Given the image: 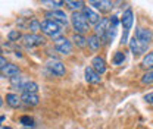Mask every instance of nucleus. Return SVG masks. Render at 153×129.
Instances as JSON below:
<instances>
[{
	"label": "nucleus",
	"instance_id": "1",
	"mask_svg": "<svg viewBox=\"0 0 153 129\" xmlns=\"http://www.w3.org/2000/svg\"><path fill=\"white\" fill-rule=\"evenodd\" d=\"M71 24L75 29V34H85L88 31V22L85 16L82 15V12H74L71 15Z\"/></svg>",
	"mask_w": 153,
	"mask_h": 129
},
{
	"label": "nucleus",
	"instance_id": "2",
	"mask_svg": "<svg viewBox=\"0 0 153 129\" xmlns=\"http://www.w3.org/2000/svg\"><path fill=\"white\" fill-rule=\"evenodd\" d=\"M41 31H43L46 35H49V37L57 38V37H60L62 28H60V25L56 24L55 21H52V19H44V21H41Z\"/></svg>",
	"mask_w": 153,
	"mask_h": 129
},
{
	"label": "nucleus",
	"instance_id": "3",
	"mask_svg": "<svg viewBox=\"0 0 153 129\" xmlns=\"http://www.w3.org/2000/svg\"><path fill=\"white\" fill-rule=\"evenodd\" d=\"M121 24L124 27V35H122V44H125L128 41V34H130V29L134 24V13L131 9H127L124 13H122V18H121Z\"/></svg>",
	"mask_w": 153,
	"mask_h": 129
},
{
	"label": "nucleus",
	"instance_id": "4",
	"mask_svg": "<svg viewBox=\"0 0 153 129\" xmlns=\"http://www.w3.org/2000/svg\"><path fill=\"white\" fill-rule=\"evenodd\" d=\"M22 44L25 46V47H28V49H33V47H40V46H43L44 44V38L41 37V35H38V34H24L22 35Z\"/></svg>",
	"mask_w": 153,
	"mask_h": 129
},
{
	"label": "nucleus",
	"instance_id": "5",
	"mask_svg": "<svg viewBox=\"0 0 153 129\" xmlns=\"http://www.w3.org/2000/svg\"><path fill=\"white\" fill-rule=\"evenodd\" d=\"M55 49L60 55H69L72 52V43L65 37L55 38Z\"/></svg>",
	"mask_w": 153,
	"mask_h": 129
},
{
	"label": "nucleus",
	"instance_id": "6",
	"mask_svg": "<svg viewBox=\"0 0 153 129\" xmlns=\"http://www.w3.org/2000/svg\"><path fill=\"white\" fill-rule=\"evenodd\" d=\"M46 18L55 21V22L59 24L60 27H66L68 22H69V21H68V16H66V13H65L63 10H59V9H55V10L47 12V13H46Z\"/></svg>",
	"mask_w": 153,
	"mask_h": 129
},
{
	"label": "nucleus",
	"instance_id": "7",
	"mask_svg": "<svg viewBox=\"0 0 153 129\" xmlns=\"http://www.w3.org/2000/svg\"><path fill=\"white\" fill-rule=\"evenodd\" d=\"M47 68H49V71L52 74L56 75V76H63L66 74V68L59 59H50L47 62Z\"/></svg>",
	"mask_w": 153,
	"mask_h": 129
},
{
	"label": "nucleus",
	"instance_id": "8",
	"mask_svg": "<svg viewBox=\"0 0 153 129\" xmlns=\"http://www.w3.org/2000/svg\"><path fill=\"white\" fill-rule=\"evenodd\" d=\"M134 38H137L138 41L144 43V44H150V41L153 40V32L149 29V28H137L135 29V34H134Z\"/></svg>",
	"mask_w": 153,
	"mask_h": 129
},
{
	"label": "nucleus",
	"instance_id": "9",
	"mask_svg": "<svg viewBox=\"0 0 153 129\" xmlns=\"http://www.w3.org/2000/svg\"><path fill=\"white\" fill-rule=\"evenodd\" d=\"M147 44H144V43H141V41H138L137 38H131L130 40V49H131V52L134 53V56H138V55H143V53H146L147 52Z\"/></svg>",
	"mask_w": 153,
	"mask_h": 129
},
{
	"label": "nucleus",
	"instance_id": "10",
	"mask_svg": "<svg viewBox=\"0 0 153 129\" xmlns=\"http://www.w3.org/2000/svg\"><path fill=\"white\" fill-rule=\"evenodd\" d=\"M109 27H111V21L108 18H102V21L94 27L96 35L100 37V40H103L105 35H106V32H108V29H109Z\"/></svg>",
	"mask_w": 153,
	"mask_h": 129
},
{
	"label": "nucleus",
	"instance_id": "11",
	"mask_svg": "<svg viewBox=\"0 0 153 129\" xmlns=\"http://www.w3.org/2000/svg\"><path fill=\"white\" fill-rule=\"evenodd\" d=\"M82 15L85 16V19H87L88 24H93V25H97V24L102 21L100 15H99L97 12H94L91 7H88V6H84V9H82Z\"/></svg>",
	"mask_w": 153,
	"mask_h": 129
},
{
	"label": "nucleus",
	"instance_id": "12",
	"mask_svg": "<svg viewBox=\"0 0 153 129\" xmlns=\"http://www.w3.org/2000/svg\"><path fill=\"white\" fill-rule=\"evenodd\" d=\"M91 68L99 75H103L106 72V62H105V59L102 56H94L91 59Z\"/></svg>",
	"mask_w": 153,
	"mask_h": 129
},
{
	"label": "nucleus",
	"instance_id": "13",
	"mask_svg": "<svg viewBox=\"0 0 153 129\" xmlns=\"http://www.w3.org/2000/svg\"><path fill=\"white\" fill-rule=\"evenodd\" d=\"M21 100H22V103L25 106H31V107L33 106H38V103H40V97L37 94H31V92H22Z\"/></svg>",
	"mask_w": 153,
	"mask_h": 129
},
{
	"label": "nucleus",
	"instance_id": "14",
	"mask_svg": "<svg viewBox=\"0 0 153 129\" xmlns=\"http://www.w3.org/2000/svg\"><path fill=\"white\" fill-rule=\"evenodd\" d=\"M84 74H85V81H87L88 84H100V82H102V76L97 74L91 66L85 68V72H84Z\"/></svg>",
	"mask_w": 153,
	"mask_h": 129
},
{
	"label": "nucleus",
	"instance_id": "15",
	"mask_svg": "<svg viewBox=\"0 0 153 129\" xmlns=\"http://www.w3.org/2000/svg\"><path fill=\"white\" fill-rule=\"evenodd\" d=\"M1 74L4 75V76H9V78H12V76H16V75H19V72H21V69L18 68V65H13V63H7L1 71H0Z\"/></svg>",
	"mask_w": 153,
	"mask_h": 129
},
{
	"label": "nucleus",
	"instance_id": "16",
	"mask_svg": "<svg viewBox=\"0 0 153 129\" xmlns=\"http://www.w3.org/2000/svg\"><path fill=\"white\" fill-rule=\"evenodd\" d=\"M90 4L94 6L96 9H100V10H109V9H112V6H114V3L109 1V0H100V1H99V0H91Z\"/></svg>",
	"mask_w": 153,
	"mask_h": 129
},
{
	"label": "nucleus",
	"instance_id": "17",
	"mask_svg": "<svg viewBox=\"0 0 153 129\" xmlns=\"http://www.w3.org/2000/svg\"><path fill=\"white\" fill-rule=\"evenodd\" d=\"M6 103L10 106V107H13V109H16L21 106V103H22V100H21V97H19L18 94H6Z\"/></svg>",
	"mask_w": 153,
	"mask_h": 129
},
{
	"label": "nucleus",
	"instance_id": "18",
	"mask_svg": "<svg viewBox=\"0 0 153 129\" xmlns=\"http://www.w3.org/2000/svg\"><path fill=\"white\" fill-rule=\"evenodd\" d=\"M87 46L93 52H97L100 49V46H102V40H100V37H97L96 34H93V35H90V37L87 38Z\"/></svg>",
	"mask_w": 153,
	"mask_h": 129
},
{
	"label": "nucleus",
	"instance_id": "19",
	"mask_svg": "<svg viewBox=\"0 0 153 129\" xmlns=\"http://www.w3.org/2000/svg\"><path fill=\"white\" fill-rule=\"evenodd\" d=\"M22 90L24 92H31V94H37L38 91V85L34 82V81H27V82H24V85H22Z\"/></svg>",
	"mask_w": 153,
	"mask_h": 129
},
{
	"label": "nucleus",
	"instance_id": "20",
	"mask_svg": "<svg viewBox=\"0 0 153 129\" xmlns=\"http://www.w3.org/2000/svg\"><path fill=\"white\" fill-rule=\"evenodd\" d=\"M71 41H74V44L78 46V47H85L87 46V38L84 37L82 34H74Z\"/></svg>",
	"mask_w": 153,
	"mask_h": 129
},
{
	"label": "nucleus",
	"instance_id": "21",
	"mask_svg": "<svg viewBox=\"0 0 153 129\" xmlns=\"http://www.w3.org/2000/svg\"><path fill=\"white\" fill-rule=\"evenodd\" d=\"M65 4L69 7V9H72L74 12H76L78 9H84V1H75V0H66L65 1Z\"/></svg>",
	"mask_w": 153,
	"mask_h": 129
},
{
	"label": "nucleus",
	"instance_id": "22",
	"mask_svg": "<svg viewBox=\"0 0 153 129\" xmlns=\"http://www.w3.org/2000/svg\"><path fill=\"white\" fill-rule=\"evenodd\" d=\"M141 65H143L144 68H153V52H150V53H146V56L143 57Z\"/></svg>",
	"mask_w": 153,
	"mask_h": 129
},
{
	"label": "nucleus",
	"instance_id": "23",
	"mask_svg": "<svg viewBox=\"0 0 153 129\" xmlns=\"http://www.w3.org/2000/svg\"><path fill=\"white\" fill-rule=\"evenodd\" d=\"M28 28H30V31H33V34H36L37 31L41 29V22H38L37 19H31L28 24Z\"/></svg>",
	"mask_w": 153,
	"mask_h": 129
},
{
	"label": "nucleus",
	"instance_id": "24",
	"mask_svg": "<svg viewBox=\"0 0 153 129\" xmlns=\"http://www.w3.org/2000/svg\"><path fill=\"white\" fill-rule=\"evenodd\" d=\"M124 62H125V55H124L122 52H116V53L114 55L112 63L118 66V65H121V63H124Z\"/></svg>",
	"mask_w": 153,
	"mask_h": 129
},
{
	"label": "nucleus",
	"instance_id": "25",
	"mask_svg": "<svg viewBox=\"0 0 153 129\" xmlns=\"http://www.w3.org/2000/svg\"><path fill=\"white\" fill-rule=\"evenodd\" d=\"M141 84H144V85L153 84V71H150V72H147V74H144L141 76Z\"/></svg>",
	"mask_w": 153,
	"mask_h": 129
},
{
	"label": "nucleus",
	"instance_id": "26",
	"mask_svg": "<svg viewBox=\"0 0 153 129\" xmlns=\"http://www.w3.org/2000/svg\"><path fill=\"white\" fill-rule=\"evenodd\" d=\"M19 122L22 123V125H25V126H33L34 125V119L31 117V116H21V119H19Z\"/></svg>",
	"mask_w": 153,
	"mask_h": 129
},
{
	"label": "nucleus",
	"instance_id": "27",
	"mask_svg": "<svg viewBox=\"0 0 153 129\" xmlns=\"http://www.w3.org/2000/svg\"><path fill=\"white\" fill-rule=\"evenodd\" d=\"M7 38H9V41H18L19 38H22V34L19 32L18 29H12V31L7 34Z\"/></svg>",
	"mask_w": 153,
	"mask_h": 129
},
{
	"label": "nucleus",
	"instance_id": "28",
	"mask_svg": "<svg viewBox=\"0 0 153 129\" xmlns=\"http://www.w3.org/2000/svg\"><path fill=\"white\" fill-rule=\"evenodd\" d=\"M9 79H10V84H12L13 87L22 88V85H24V84H22V76H18V75H16V76H12V78H9Z\"/></svg>",
	"mask_w": 153,
	"mask_h": 129
},
{
	"label": "nucleus",
	"instance_id": "29",
	"mask_svg": "<svg viewBox=\"0 0 153 129\" xmlns=\"http://www.w3.org/2000/svg\"><path fill=\"white\" fill-rule=\"evenodd\" d=\"M41 3L43 4H49V7H57V6L65 4V1H57V0H43Z\"/></svg>",
	"mask_w": 153,
	"mask_h": 129
},
{
	"label": "nucleus",
	"instance_id": "30",
	"mask_svg": "<svg viewBox=\"0 0 153 129\" xmlns=\"http://www.w3.org/2000/svg\"><path fill=\"white\" fill-rule=\"evenodd\" d=\"M144 100H146L147 103L153 104V92H149V94H146V95H144Z\"/></svg>",
	"mask_w": 153,
	"mask_h": 129
},
{
	"label": "nucleus",
	"instance_id": "31",
	"mask_svg": "<svg viewBox=\"0 0 153 129\" xmlns=\"http://www.w3.org/2000/svg\"><path fill=\"white\" fill-rule=\"evenodd\" d=\"M6 65H7V62H6V59H4L3 56H0V71H1V69H3V68H4Z\"/></svg>",
	"mask_w": 153,
	"mask_h": 129
},
{
	"label": "nucleus",
	"instance_id": "32",
	"mask_svg": "<svg viewBox=\"0 0 153 129\" xmlns=\"http://www.w3.org/2000/svg\"><path fill=\"white\" fill-rule=\"evenodd\" d=\"M4 120V116H0V125H1V122Z\"/></svg>",
	"mask_w": 153,
	"mask_h": 129
},
{
	"label": "nucleus",
	"instance_id": "33",
	"mask_svg": "<svg viewBox=\"0 0 153 129\" xmlns=\"http://www.w3.org/2000/svg\"><path fill=\"white\" fill-rule=\"evenodd\" d=\"M1 104H3V98H1V95H0V107H1Z\"/></svg>",
	"mask_w": 153,
	"mask_h": 129
},
{
	"label": "nucleus",
	"instance_id": "34",
	"mask_svg": "<svg viewBox=\"0 0 153 129\" xmlns=\"http://www.w3.org/2000/svg\"><path fill=\"white\" fill-rule=\"evenodd\" d=\"M3 129H12V128H10V126H4Z\"/></svg>",
	"mask_w": 153,
	"mask_h": 129
},
{
	"label": "nucleus",
	"instance_id": "35",
	"mask_svg": "<svg viewBox=\"0 0 153 129\" xmlns=\"http://www.w3.org/2000/svg\"><path fill=\"white\" fill-rule=\"evenodd\" d=\"M0 56H1V47H0Z\"/></svg>",
	"mask_w": 153,
	"mask_h": 129
}]
</instances>
